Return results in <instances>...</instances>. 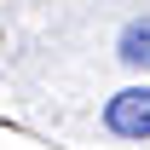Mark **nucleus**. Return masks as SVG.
Listing matches in <instances>:
<instances>
[{"label":"nucleus","mask_w":150,"mask_h":150,"mask_svg":"<svg viewBox=\"0 0 150 150\" xmlns=\"http://www.w3.org/2000/svg\"><path fill=\"white\" fill-rule=\"evenodd\" d=\"M104 133L110 139H127V144H144L150 139V81L121 87V93L104 98Z\"/></svg>","instance_id":"obj_1"},{"label":"nucleus","mask_w":150,"mask_h":150,"mask_svg":"<svg viewBox=\"0 0 150 150\" xmlns=\"http://www.w3.org/2000/svg\"><path fill=\"white\" fill-rule=\"evenodd\" d=\"M115 58L127 64V69H144L150 75V12L121 23V35H115Z\"/></svg>","instance_id":"obj_2"}]
</instances>
